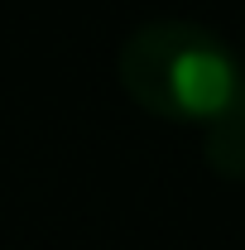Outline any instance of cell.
<instances>
[{"mask_svg":"<svg viewBox=\"0 0 245 250\" xmlns=\"http://www.w3.org/2000/svg\"><path fill=\"white\" fill-rule=\"evenodd\" d=\"M116 77L135 106L173 125H216L245 92L236 53L192 20H149L116 53Z\"/></svg>","mask_w":245,"mask_h":250,"instance_id":"1","label":"cell"},{"mask_svg":"<svg viewBox=\"0 0 245 250\" xmlns=\"http://www.w3.org/2000/svg\"><path fill=\"white\" fill-rule=\"evenodd\" d=\"M207 159L216 173L245 178V92L216 125H207Z\"/></svg>","mask_w":245,"mask_h":250,"instance_id":"2","label":"cell"}]
</instances>
